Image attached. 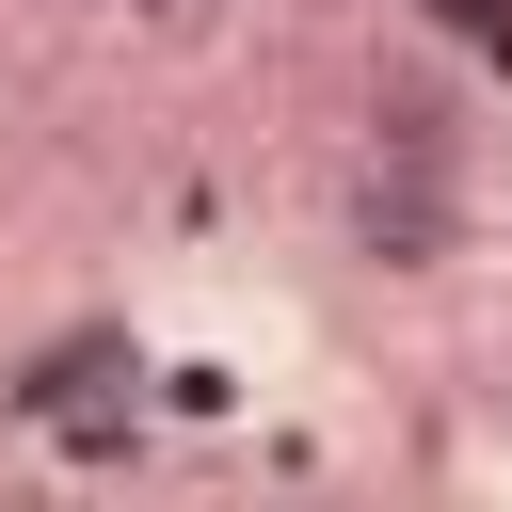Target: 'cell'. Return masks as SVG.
I'll list each match as a JSON object with an SVG mask.
<instances>
[{
    "label": "cell",
    "instance_id": "obj_1",
    "mask_svg": "<svg viewBox=\"0 0 512 512\" xmlns=\"http://www.w3.org/2000/svg\"><path fill=\"white\" fill-rule=\"evenodd\" d=\"M336 240H352L384 288H432V272L464 256V160H400V144H368V160H352Z\"/></svg>",
    "mask_w": 512,
    "mask_h": 512
},
{
    "label": "cell",
    "instance_id": "obj_2",
    "mask_svg": "<svg viewBox=\"0 0 512 512\" xmlns=\"http://www.w3.org/2000/svg\"><path fill=\"white\" fill-rule=\"evenodd\" d=\"M368 144H400V160H464V80H448L432 48H400V64L368 80Z\"/></svg>",
    "mask_w": 512,
    "mask_h": 512
},
{
    "label": "cell",
    "instance_id": "obj_3",
    "mask_svg": "<svg viewBox=\"0 0 512 512\" xmlns=\"http://www.w3.org/2000/svg\"><path fill=\"white\" fill-rule=\"evenodd\" d=\"M432 48H464V64H512V0H432Z\"/></svg>",
    "mask_w": 512,
    "mask_h": 512
},
{
    "label": "cell",
    "instance_id": "obj_4",
    "mask_svg": "<svg viewBox=\"0 0 512 512\" xmlns=\"http://www.w3.org/2000/svg\"><path fill=\"white\" fill-rule=\"evenodd\" d=\"M128 32H160V48H192V32H224V0H128Z\"/></svg>",
    "mask_w": 512,
    "mask_h": 512
}]
</instances>
